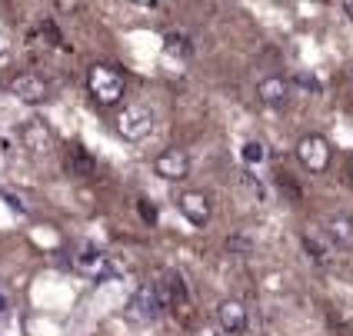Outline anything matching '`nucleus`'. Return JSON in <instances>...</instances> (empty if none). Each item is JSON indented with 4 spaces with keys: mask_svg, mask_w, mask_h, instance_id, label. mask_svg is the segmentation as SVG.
<instances>
[{
    "mask_svg": "<svg viewBox=\"0 0 353 336\" xmlns=\"http://www.w3.org/2000/svg\"><path fill=\"white\" fill-rule=\"evenodd\" d=\"M87 90H90V97L97 100L100 107H114V103L123 100L127 83H123V74H120L117 67H110V63H94L90 74H87Z\"/></svg>",
    "mask_w": 353,
    "mask_h": 336,
    "instance_id": "1",
    "label": "nucleus"
},
{
    "mask_svg": "<svg viewBox=\"0 0 353 336\" xmlns=\"http://www.w3.org/2000/svg\"><path fill=\"white\" fill-rule=\"evenodd\" d=\"M154 110L147 107V103H130V107H123L117 117V134L123 140H130V143H140V140H147L154 134Z\"/></svg>",
    "mask_w": 353,
    "mask_h": 336,
    "instance_id": "2",
    "label": "nucleus"
},
{
    "mask_svg": "<svg viewBox=\"0 0 353 336\" xmlns=\"http://www.w3.org/2000/svg\"><path fill=\"white\" fill-rule=\"evenodd\" d=\"M330 143L320 137V134H307V137L296 143V160L303 163V170H310V174H323L327 167H330Z\"/></svg>",
    "mask_w": 353,
    "mask_h": 336,
    "instance_id": "3",
    "label": "nucleus"
},
{
    "mask_svg": "<svg viewBox=\"0 0 353 336\" xmlns=\"http://www.w3.org/2000/svg\"><path fill=\"white\" fill-rule=\"evenodd\" d=\"M160 313H163V303H160L157 283H143L127 303V317L134 323H154Z\"/></svg>",
    "mask_w": 353,
    "mask_h": 336,
    "instance_id": "4",
    "label": "nucleus"
},
{
    "mask_svg": "<svg viewBox=\"0 0 353 336\" xmlns=\"http://www.w3.org/2000/svg\"><path fill=\"white\" fill-rule=\"evenodd\" d=\"M10 94L23 103H43V100L50 97V83L40 77V74H17V77L10 80Z\"/></svg>",
    "mask_w": 353,
    "mask_h": 336,
    "instance_id": "5",
    "label": "nucleus"
},
{
    "mask_svg": "<svg viewBox=\"0 0 353 336\" xmlns=\"http://www.w3.org/2000/svg\"><path fill=\"white\" fill-rule=\"evenodd\" d=\"M216 323H220V330L230 336H240L247 333V306L240 303V300H220V306H216Z\"/></svg>",
    "mask_w": 353,
    "mask_h": 336,
    "instance_id": "6",
    "label": "nucleus"
},
{
    "mask_svg": "<svg viewBox=\"0 0 353 336\" xmlns=\"http://www.w3.org/2000/svg\"><path fill=\"white\" fill-rule=\"evenodd\" d=\"M154 174L163 180H183L190 174V157H187V150H180V147L163 150V154L154 160Z\"/></svg>",
    "mask_w": 353,
    "mask_h": 336,
    "instance_id": "7",
    "label": "nucleus"
},
{
    "mask_svg": "<svg viewBox=\"0 0 353 336\" xmlns=\"http://www.w3.org/2000/svg\"><path fill=\"white\" fill-rule=\"evenodd\" d=\"M20 140H23V147H27L30 154H50V147H54V134H50V127H47L43 120L23 123V127H20Z\"/></svg>",
    "mask_w": 353,
    "mask_h": 336,
    "instance_id": "8",
    "label": "nucleus"
},
{
    "mask_svg": "<svg viewBox=\"0 0 353 336\" xmlns=\"http://www.w3.org/2000/svg\"><path fill=\"white\" fill-rule=\"evenodd\" d=\"M176 207H180V213L190 220L194 227H203V223L210 220V200L203 197V193H196V190L180 193V197H176Z\"/></svg>",
    "mask_w": 353,
    "mask_h": 336,
    "instance_id": "9",
    "label": "nucleus"
},
{
    "mask_svg": "<svg viewBox=\"0 0 353 336\" xmlns=\"http://www.w3.org/2000/svg\"><path fill=\"white\" fill-rule=\"evenodd\" d=\"M77 270H83L87 277H94V280H107V277H114L120 266L110 263V257L100 253V250H83L77 257Z\"/></svg>",
    "mask_w": 353,
    "mask_h": 336,
    "instance_id": "10",
    "label": "nucleus"
},
{
    "mask_svg": "<svg viewBox=\"0 0 353 336\" xmlns=\"http://www.w3.org/2000/svg\"><path fill=\"white\" fill-rule=\"evenodd\" d=\"M290 97V80L283 77H263L256 83V100L267 103V107H283Z\"/></svg>",
    "mask_w": 353,
    "mask_h": 336,
    "instance_id": "11",
    "label": "nucleus"
},
{
    "mask_svg": "<svg viewBox=\"0 0 353 336\" xmlns=\"http://www.w3.org/2000/svg\"><path fill=\"white\" fill-rule=\"evenodd\" d=\"M327 240L330 246H353V217L350 213H334L327 220Z\"/></svg>",
    "mask_w": 353,
    "mask_h": 336,
    "instance_id": "12",
    "label": "nucleus"
},
{
    "mask_svg": "<svg viewBox=\"0 0 353 336\" xmlns=\"http://www.w3.org/2000/svg\"><path fill=\"white\" fill-rule=\"evenodd\" d=\"M303 250H307V257L314 260L316 266H330V263H334V246H330V240L316 237V233H303Z\"/></svg>",
    "mask_w": 353,
    "mask_h": 336,
    "instance_id": "13",
    "label": "nucleus"
},
{
    "mask_svg": "<svg viewBox=\"0 0 353 336\" xmlns=\"http://www.w3.org/2000/svg\"><path fill=\"white\" fill-rule=\"evenodd\" d=\"M190 40H187V34H176V30H170L167 37H163V54L167 57H180V60H187L190 57Z\"/></svg>",
    "mask_w": 353,
    "mask_h": 336,
    "instance_id": "14",
    "label": "nucleus"
},
{
    "mask_svg": "<svg viewBox=\"0 0 353 336\" xmlns=\"http://www.w3.org/2000/svg\"><path fill=\"white\" fill-rule=\"evenodd\" d=\"M240 157L247 167H260L263 160H267V147H263V140H247L243 143V150H240Z\"/></svg>",
    "mask_w": 353,
    "mask_h": 336,
    "instance_id": "15",
    "label": "nucleus"
},
{
    "mask_svg": "<svg viewBox=\"0 0 353 336\" xmlns=\"http://www.w3.org/2000/svg\"><path fill=\"white\" fill-rule=\"evenodd\" d=\"M67 167H70L74 174H94V160H90V154H83L80 147L67 157Z\"/></svg>",
    "mask_w": 353,
    "mask_h": 336,
    "instance_id": "16",
    "label": "nucleus"
},
{
    "mask_svg": "<svg viewBox=\"0 0 353 336\" xmlns=\"http://www.w3.org/2000/svg\"><path fill=\"white\" fill-rule=\"evenodd\" d=\"M137 213H140V220H143V223H150V227H154V223H157V207H154V203H147V200H140L137 203Z\"/></svg>",
    "mask_w": 353,
    "mask_h": 336,
    "instance_id": "17",
    "label": "nucleus"
},
{
    "mask_svg": "<svg viewBox=\"0 0 353 336\" xmlns=\"http://www.w3.org/2000/svg\"><path fill=\"white\" fill-rule=\"evenodd\" d=\"M296 83H300V87H310L314 94H320V83H316L314 77H296Z\"/></svg>",
    "mask_w": 353,
    "mask_h": 336,
    "instance_id": "18",
    "label": "nucleus"
},
{
    "mask_svg": "<svg viewBox=\"0 0 353 336\" xmlns=\"http://www.w3.org/2000/svg\"><path fill=\"white\" fill-rule=\"evenodd\" d=\"M343 14L353 20V0H347V3H343Z\"/></svg>",
    "mask_w": 353,
    "mask_h": 336,
    "instance_id": "19",
    "label": "nucleus"
},
{
    "mask_svg": "<svg viewBox=\"0 0 353 336\" xmlns=\"http://www.w3.org/2000/svg\"><path fill=\"white\" fill-rule=\"evenodd\" d=\"M194 336H216V333H214V330H207V326H203V330H196Z\"/></svg>",
    "mask_w": 353,
    "mask_h": 336,
    "instance_id": "20",
    "label": "nucleus"
},
{
    "mask_svg": "<svg viewBox=\"0 0 353 336\" xmlns=\"http://www.w3.org/2000/svg\"><path fill=\"white\" fill-rule=\"evenodd\" d=\"M3 310H7V300L0 297V313H3Z\"/></svg>",
    "mask_w": 353,
    "mask_h": 336,
    "instance_id": "21",
    "label": "nucleus"
},
{
    "mask_svg": "<svg viewBox=\"0 0 353 336\" xmlns=\"http://www.w3.org/2000/svg\"><path fill=\"white\" fill-rule=\"evenodd\" d=\"M350 177H353V157H350Z\"/></svg>",
    "mask_w": 353,
    "mask_h": 336,
    "instance_id": "22",
    "label": "nucleus"
}]
</instances>
